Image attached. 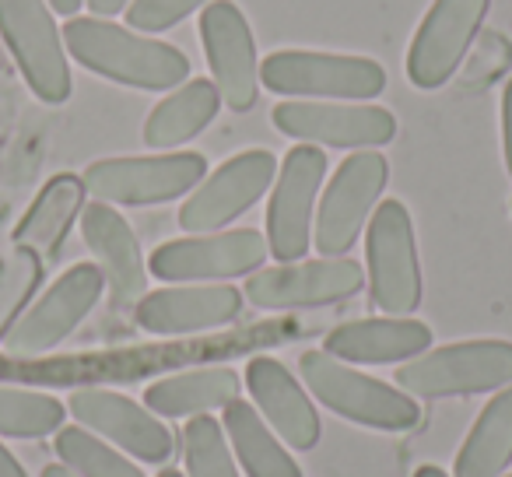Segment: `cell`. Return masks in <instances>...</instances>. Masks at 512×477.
I'll return each instance as SVG.
<instances>
[{"label": "cell", "mask_w": 512, "mask_h": 477, "mask_svg": "<svg viewBox=\"0 0 512 477\" xmlns=\"http://www.w3.org/2000/svg\"><path fill=\"white\" fill-rule=\"evenodd\" d=\"M64 43L81 67L144 92L176 88L190 74V60L176 46L137 36L102 18H71L64 25Z\"/></svg>", "instance_id": "obj_1"}, {"label": "cell", "mask_w": 512, "mask_h": 477, "mask_svg": "<svg viewBox=\"0 0 512 477\" xmlns=\"http://www.w3.org/2000/svg\"><path fill=\"white\" fill-rule=\"evenodd\" d=\"M299 372L313 397H320L330 411L355 425L379 428V432H404L421 418V407L404 390L348 369L341 358L327 355V351H306L299 358Z\"/></svg>", "instance_id": "obj_2"}, {"label": "cell", "mask_w": 512, "mask_h": 477, "mask_svg": "<svg viewBox=\"0 0 512 477\" xmlns=\"http://www.w3.org/2000/svg\"><path fill=\"white\" fill-rule=\"evenodd\" d=\"M512 383L509 341H463L411 358L397 369V386L425 400L470 397V393L505 390Z\"/></svg>", "instance_id": "obj_3"}, {"label": "cell", "mask_w": 512, "mask_h": 477, "mask_svg": "<svg viewBox=\"0 0 512 477\" xmlns=\"http://www.w3.org/2000/svg\"><path fill=\"white\" fill-rule=\"evenodd\" d=\"M267 92L292 99H376L386 88V71L369 57L278 50L260 64Z\"/></svg>", "instance_id": "obj_4"}, {"label": "cell", "mask_w": 512, "mask_h": 477, "mask_svg": "<svg viewBox=\"0 0 512 477\" xmlns=\"http://www.w3.org/2000/svg\"><path fill=\"white\" fill-rule=\"evenodd\" d=\"M207 176V162L197 151H172V155L151 158H102L88 165L85 190L102 204H165L197 190Z\"/></svg>", "instance_id": "obj_5"}, {"label": "cell", "mask_w": 512, "mask_h": 477, "mask_svg": "<svg viewBox=\"0 0 512 477\" xmlns=\"http://www.w3.org/2000/svg\"><path fill=\"white\" fill-rule=\"evenodd\" d=\"M365 257H369L372 302L390 316H411L421 306V264L411 214L400 200H383L376 207Z\"/></svg>", "instance_id": "obj_6"}, {"label": "cell", "mask_w": 512, "mask_h": 477, "mask_svg": "<svg viewBox=\"0 0 512 477\" xmlns=\"http://www.w3.org/2000/svg\"><path fill=\"white\" fill-rule=\"evenodd\" d=\"M386 179H390V165L379 151L365 148L344 158L341 169L330 179L327 193H323L320 214H316L313 243L323 257H344L355 246Z\"/></svg>", "instance_id": "obj_7"}, {"label": "cell", "mask_w": 512, "mask_h": 477, "mask_svg": "<svg viewBox=\"0 0 512 477\" xmlns=\"http://www.w3.org/2000/svg\"><path fill=\"white\" fill-rule=\"evenodd\" d=\"M0 32L39 99L50 106L71 99V67L46 0H0Z\"/></svg>", "instance_id": "obj_8"}, {"label": "cell", "mask_w": 512, "mask_h": 477, "mask_svg": "<svg viewBox=\"0 0 512 477\" xmlns=\"http://www.w3.org/2000/svg\"><path fill=\"white\" fill-rule=\"evenodd\" d=\"M267 257L271 246L256 228H232L162 243L151 253L148 271L162 281H225L260 271Z\"/></svg>", "instance_id": "obj_9"}, {"label": "cell", "mask_w": 512, "mask_h": 477, "mask_svg": "<svg viewBox=\"0 0 512 477\" xmlns=\"http://www.w3.org/2000/svg\"><path fill=\"white\" fill-rule=\"evenodd\" d=\"M323 172L327 155L313 144H299L285 155L267 207V246L281 264H299L313 246V204Z\"/></svg>", "instance_id": "obj_10"}, {"label": "cell", "mask_w": 512, "mask_h": 477, "mask_svg": "<svg viewBox=\"0 0 512 477\" xmlns=\"http://www.w3.org/2000/svg\"><path fill=\"white\" fill-rule=\"evenodd\" d=\"M274 176H278V158L271 151H242L228 158L190 193V200L179 211V225L190 235L218 232L264 197Z\"/></svg>", "instance_id": "obj_11"}, {"label": "cell", "mask_w": 512, "mask_h": 477, "mask_svg": "<svg viewBox=\"0 0 512 477\" xmlns=\"http://www.w3.org/2000/svg\"><path fill=\"white\" fill-rule=\"evenodd\" d=\"M488 8L491 0H435L407 50V78L425 92L446 85L467 57Z\"/></svg>", "instance_id": "obj_12"}, {"label": "cell", "mask_w": 512, "mask_h": 477, "mask_svg": "<svg viewBox=\"0 0 512 477\" xmlns=\"http://www.w3.org/2000/svg\"><path fill=\"white\" fill-rule=\"evenodd\" d=\"M102 285H106V278H102L99 267L74 264L67 274H60L57 285L29 313H22V320L4 337V348L11 355H25V358L53 351L95 309Z\"/></svg>", "instance_id": "obj_13"}, {"label": "cell", "mask_w": 512, "mask_h": 477, "mask_svg": "<svg viewBox=\"0 0 512 477\" xmlns=\"http://www.w3.org/2000/svg\"><path fill=\"white\" fill-rule=\"evenodd\" d=\"M365 274L348 257H323L309 264H281L249 274L246 299L260 309H313L334 306L362 292Z\"/></svg>", "instance_id": "obj_14"}, {"label": "cell", "mask_w": 512, "mask_h": 477, "mask_svg": "<svg viewBox=\"0 0 512 477\" xmlns=\"http://www.w3.org/2000/svg\"><path fill=\"white\" fill-rule=\"evenodd\" d=\"M274 127L285 137L330 148H379L397 137L393 113L379 106H341V102L292 99L274 106Z\"/></svg>", "instance_id": "obj_15"}, {"label": "cell", "mask_w": 512, "mask_h": 477, "mask_svg": "<svg viewBox=\"0 0 512 477\" xmlns=\"http://www.w3.org/2000/svg\"><path fill=\"white\" fill-rule=\"evenodd\" d=\"M200 43H204L207 64L214 74L221 102L228 109L246 113L256 102V43L249 22L232 0H211L200 11Z\"/></svg>", "instance_id": "obj_16"}, {"label": "cell", "mask_w": 512, "mask_h": 477, "mask_svg": "<svg viewBox=\"0 0 512 477\" xmlns=\"http://www.w3.org/2000/svg\"><path fill=\"white\" fill-rule=\"evenodd\" d=\"M67 411L81 421V428L102 435V439L116 442L127 449L130 456L144 463H165L176 449L172 432L148 414L141 404L113 390H78L67 400Z\"/></svg>", "instance_id": "obj_17"}, {"label": "cell", "mask_w": 512, "mask_h": 477, "mask_svg": "<svg viewBox=\"0 0 512 477\" xmlns=\"http://www.w3.org/2000/svg\"><path fill=\"white\" fill-rule=\"evenodd\" d=\"M81 232H85L88 250L99 260V271L109 285L116 309H130L144 299V285H148V274H144V257L141 246H137L134 228L127 225L120 211H113L109 204H88L81 211Z\"/></svg>", "instance_id": "obj_18"}, {"label": "cell", "mask_w": 512, "mask_h": 477, "mask_svg": "<svg viewBox=\"0 0 512 477\" xmlns=\"http://www.w3.org/2000/svg\"><path fill=\"white\" fill-rule=\"evenodd\" d=\"M246 386L256 411L264 414L278 439H285L292 449H313L320 442V414L306 386H299V379L278 358H253L246 365Z\"/></svg>", "instance_id": "obj_19"}, {"label": "cell", "mask_w": 512, "mask_h": 477, "mask_svg": "<svg viewBox=\"0 0 512 477\" xmlns=\"http://www.w3.org/2000/svg\"><path fill=\"white\" fill-rule=\"evenodd\" d=\"M242 309V295L232 285H190L148 292L134 306L137 323L148 334H197L232 323Z\"/></svg>", "instance_id": "obj_20"}, {"label": "cell", "mask_w": 512, "mask_h": 477, "mask_svg": "<svg viewBox=\"0 0 512 477\" xmlns=\"http://www.w3.org/2000/svg\"><path fill=\"white\" fill-rule=\"evenodd\" d=\"M432 344V330L411 316H383V320H351L330 330L323 351L341 362L390 365L404 358H418Z\"/></svg>", "instance_id": "obj_21"}, {"label": "cell", "mask_w": 512, "mask_h": 477, "mask_svg": "<svg viewBox=\"0 0 512 477\" xmlns=\"http://www.w3.org/2000/svg\"><path fill=\"white\" fill-rule=\"evenodd\" d=\"M85 193L88 190L81 176H71V172L53 176L36 197V204L29 207V214L22 218V225L15 228L18 250L36 253L39 260H50L71 232L74 218L81 214Z\"/></svg>", "instance_id": "obj_22"}, {"label": "cell", "mask_w": 512, "mask_h": 477, "mask_svg": "<svg viewBox=\"0 0 512 477\" xmlns=\"http://www.w3.org/2000/svg\"><path fill=\"white\" fill-rule=\"evenodd\" d=\"M235 397H239V376L232 369H193L151 383L144 393V404L151 414L186 418V414H207L228 407Z\"/></svg>", "instance_id": "obj_23"}, {"label": "cell", "mask_w": 512, "mask_h": 477, "mask_svg": "<svg viewBox=\"0 0 512 477\" xmlns=\"http://www.w3.org/2000/svg\"><path fill=\"white\" fill-rule=\"evenodd\" d=\"M218 109L221 95L214 88V81H186L183 88H176L169 99H162L151 109L148 123H144V144L158 151L186 144L218 116Z\"/></svg>", "instance_id": "obj_24"}, {"label": "cell", "mask_w": 512, "mask_h": 477, "mask_svg": "<svg viewBox=\"0 0 512 477\" xmlns=\"http://www.w3.org/2000/svg\"><path fill=\"white\" fill-rule=\"evenodd\" d=\"M221 411H225L228 442L235 446V456L249 477H302V467L288 456V449L278 442L271 425L256 414L253 404L235 397Z\"/></svg>", "instance_id": "obj_25"}, {"label": "cell", "mask_w": 512, "mask_h": 477, "mask_svg": "<svg viewBox=\"0 0 512 477\" xmlns=\"http://www.w3.org/2000/svg\"><path fill=\"white\" fill-rule=\"evenodd\" d=\"M512 463V386H505L474 421L460 456L456 477H502Z\"/></svg>", "instance_id": "obj_26"}, {"label": "cell", "mask_w": 512, "mask_h": 477, "mask_svg": "<svg viewBox=\"0 0 512 477\" xmlns=\"http://www.w3.org/2000/svg\"><path fill=\"white\" fill-rule=\"evenodd\" d=\"M64 404L50 393L36 390H11L0 386V435L11 439H43L64 428Z\"/></svg>", "instance_id": "obj_27"}, {"label": "cell", "mask_w": 512, "mask_h": 477, "mask_svg": "<svg viewBox=\"0 0 512 477\" xmlns=\"http://www.w3.org/2000/svg\"><path fill=\"white\" fill-rule=\"evenodd\" d=\"M57 453L60 463L71 467L78 477H144V470H137L130 460H123L109 442L95 439L88 428H57Z\"/></svg>", "instance_id": "obj_28"}, {"label": "cell", "mask_w": 512, "mask_h": 477, "mask_svg": "<svg viewBox=\"0 0 512 477\" xmlns=\"http://www.w3.org/2000/svg\"><path fill=\"white\" fill-rule=\"evenodd\" d=\"M183 453H186V474L190 477H239L228 453L225 428L211 414H193L183 432Z\"/></svg>", "instance_id": "obj_29"}, {"label": "cell", "mask_w": 512, "mask_h": 477, "mask_svg": "<svg viewBox=\"0 0 512 477\" xmlns=\"http://www.w3.org/2000/svg\"><path fill=\"white\" fill-rule=\"evenodd\" d=\"M43 281V260L29 250H15L0 257V341L22 320L25 302L36 295Z\"/></svg>", "instance_id": "obj_30"}, {"label": "cell", "mask_w": 512, "mask_h": 477, "mask_svg": "<svg viewBox=\"0 0 512 477\" xmlns=\"http://www.w3.org/2000/svg\"><path fill=\"white\" fill-rule=\"evenodd\" d=\"M200 4L207 8V0H130L127 22L137 32H165L186 15H193Z\"/></svg>", "instance_id": "obj_31"}, {"label": "cell", "mask_w": 512, "mask_h": 477, "mask_svg": "<svg viewBox=\"0 0 512 477\" xmlns=\"http://www.w3.org/2000/svg\"><path fill=\"white\" fill-rule=\"evenodd\" d=\"M502 151H505V169L512 176V78L502 92Z\"/></svg>", "instance_id": "obj_32"}, {"label": "cell", "mask_w": 512, "mask_h": 477, "mask_svg": "<svg viewBox=\"0 0 512 477\" xmlns=\"http://www.w3.org/2000/svg\"><path fill=\"white\" fill-rule=\"evenodd\" d=\"M0 477H29L22 470V463H18L15 456H11L8 449H4V442H0Z\"/></svg>", "instance_id": "obj_33"}, {"label": "cell", "mask_w": 512, "mask_h": 477, "mask_svg": "<svg viewBox=\"0 0 512 477\" xmlns=\"http://www.w3.org/2000/svg\"><path fill=\"white\" fill-rule=\"evenodd\" d=\"M123 8H130V0H88V11L95 15H116Z\"/></svg>", "instance_id": "obj_34"}, {"label": "cell", "mask_w": 512, "mask_h": 477, "mask_svg": "<svg viewBox=\"0 0 512 477\" xmlns=\"http://www.w3.org/2000/svg\"><path fill=\"white\" fill-rule=\"evenodd\" d=\"M50 4L60 11V15H74V11H78L81 4H85V0H50Z\"/></svg>", "instance_id": "obj_35"}, {"label": "cell", "mask_w": 512, "mask_h": 477, "mask_svg": "<svg viewBox=\"0 0 512 477\" xmlns=\"http://www.w3.org/2000/svg\"><path fill=\"white\" fill-rule=\"evenodd\" d=\"M43 477H78V474L71 467H64V463H53V467L43 470Z\"/></svg>", "instance_id": "obj_36"}, {"label": "cell", "mask_w": 512, "mask_h": 477, "mask_svg": "<svg viewBox=\"0 0 512 477\" xmlns=\"http://www.w3.org/2000/svg\"><path fill=\"white\" fill-rule=\"evenodd\" d=\"M414 477H449V474H446L442 467H432V463H428V467H418V470H414Z\"/></svg>", "instance_id": "obj_37"}, {"label": "cell", "mask_w": 512, "mask_h": 477, "mask_svg": "<svg viewBox=\"0 0 512 477\" xmlns=\"http://www.w3.org/2000/svg\"><path fill=\"white\" fill-rule=\"evenodd\" d=\"M158 477H183V474H179V470H162Z\"/></svg>", "instance_id": "obj_38"}, {"label": "cell", "mask_w": 512, "mask_h": 477, "mask_svg": "<svg viewBox=\"0 0 512 477\" xmlns=\"http://www.w3.org/2000/svg\"><path fill=\"white\" fill-rule=\"evenodd\" d=\"M509 477H512V474H509Z\"/></svg>", "instance_id": "obj_39"}]
</instances>
